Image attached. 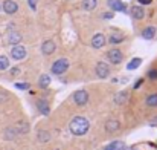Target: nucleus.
<instances>
[{
    "instance_id": "1",
    "label": "nucleus",
    "mask_w": 157,
    "mask_h": 150,
    "mask_svg": "<svg viewBox=\"0 0 157 150\" xmlns=\"http://www.w3.org/2000/svg\"><path fill=\"white\" fill-rule=\"evenodd\" d=\"M90 124L89 121L84 118V116H75L70 123V132L76 136H81V135H86L87 130H89Z\"/></svg>"
},
{
    "instance_id": "2",
    "label": "nucleus",
    "mask_w": 157,
    "mask_h": 150,
    "mask_svg": "<svg viewBox=\"0 0 157 150\" xmlns=\"http://www.w3.org/2000/svg\"><path fill=\"white\" fill-rule=\"evenodd\" d=\"M67 67H69V61H67L66 58L56 60V61L52 64V74H55V75H61V74H64V72L67 71Z\"/></svg>"
},
{
    "instance_id": "3",
    "label": "nucleus",
    "mask_w": 157,
    "mask_h": 150,
    "mask_svg": "<svg viewBox=\"0 0 157 150\" xmlns=\"http://www.w3.org/2000/svg\"><path fill=\"white\" fill-rule=\"evenodd\" d=\"M73 100H75V103H76L78 106L87 104V101H89V94H87V91H76V92L73 94Z\"/></svg>"
},
{
    "instance_id": "4",
    "label": "nucleus",
    "mask_w": 157,
    "mask_h": 150,
    "mask_svg": "<svg viewBox=\"0 0 157 150\" xmlns=\"http://www.w3.org/2000/svg\"><path fill=\"white\" fill-rule=\"evenodd\" d=\"M107 57H108L110 63H113V64H119V63L122 61V58H124L122 52H121L119 49H111V51H108Z\"/></svg>"
},
{
    "instance_id": "5",
    "label": "nucleus",
    "mask_w": 157,
    "mask_h": 150,
    "mask_svg": "<svg viewBox=\"0 0 157 150\" xmlns=\"http://www.w3.org/2000/svg\"><path fill=\"white\" fill-rule=\"evenodd\" d=\"M11 55H12V58H15V60H23V58L26 57V49H25V46H21V45L14 46L12 51H11Z\"/></svg>"
},
{
    "instance_id": "6",
    "label": "nucleus",
    "mask_w": 157,
    "mask_h": 150,
    "mask_svg": "<svg viewBox=\"0 0 157 150\" xmlns=\"http://www.w3.org/2000/svg\"><path fill=\"white\" fill-rule=\"evenodd\" d=\"M3 9L6 14H15L18 11V5L14 0H5L3 2Z\"/></svg>"
},
{
    "instance_id": "7",
    "label": "nucleus",
    "mask_w": 157,
    "mask_h": 150,
    "mask_svg": "<svg viewBox=\"0 0 157 150\" xmlns=\"http://www.w3.org/2000/svg\"><path fill=\"white\" fill-rule=\"evenodd\" d=\"M96 74H98L99 78H107L108 74H110V69H108V66H107L105 63L99 61V63L96 64Z\"/></svg>"
},
{
    "instance_id": "8",
    "label": "nucleus",
    "mask_w": 157,
    "mask_h": 150,
    "mask_svg": "<svg viewBox=\"0 0 157 150\" xmlns=\"http://www.w3.org/2000/svg\"><path fill=\"white\" fill-rule=\"evenodd\" d=\"M104 45H105V37L102 34L93 35V39H92V46H93L95 49H99V48H102Z\"/></svg>"
},
{
    "instance_id": "9",
    "label": "nucleus",
    "mask_w": 157,
    "mask_h": 150,
    "mask_svg": "<svg viewBox=\"0 0 157 150\" xmlns=\"http://www.w3.org/2000/svg\"><path fill=\"white\" fill-rule=\"evenodd\" d=\"M108 6L113 11H119V12H124L125 11V5H124L122 0H108Z\"/></svg>"
},
{
    "instance_id": "10",
    "label": "nucleus",
    "mask_w": 157,
    "mask_h": 150,
    "mask_svg": "<svg viewBox=\"0 0 157 150\" xmlns=\"http://www.w3.org/2000/svg\"><path fill=\"white\" fill-rule=\"evenodd\" d=\"M53 51H55V43H53L52 40H48V42H44V43L41 45V52H43L44 55H51Z\"/></svg>"
},
{
    "instance_id": "11",
    "label": "nucleus",
    "mask_w": 157,
    "mask_h": 150,
    "mask_svg": "<svg viewBox=\"0 0 157 150\" xmlns=\"http://www.w3.org/2000/svg\"><path fill=\"white\" fill-rule=\"evenodd\" d=\"M131 15H133V18H136V20H142L144 15H145V11H144L142 6H133V8H131Z\"/></svg>"
},
{
    "instance_id": "12",
    "label": "nucleus",
    "mask_w": 157,
    "mask_h": 150,
    "mask_svg": "<svg viewBox=\"0 0 157 150\" xmlns=\"http://www.w3.org/2000/svg\"><path fill=\"white\" fill-rule=\"evenodd\" d=\"M119 127H121V124H119V121H116V120H110V121L105 123V130H107L108 133L116 132Z\"/></svg>"
},
{
    "instance_id": "13",
    "label": "nucleus",
    "mask_w": 157,
    "mask_h": 150,
    "mask_svg": "<svg viewBox=\"0 0 157 150\" xmlns=\"http://www.w3.org/2000/svg\"><path fill=\"white\" fill-rule=\"evenodd\" d=\"M20 40H21L20 32H17V31H11V32H9V35H8V42H9L11 45H15V46H17V43H20Z\"/></svg>"
},
{
    "instance_id": "14",
    "label": "nucleus",
    "mask_w": 157,
    "mask_h": 150,
    "mask_svg": "<svg viewBox=\"0 0 157 150\" xmlns=\"http://www.w3.org/2000/svg\"><path fill=\"white\" fill-rule=\"evenodd\" d=\"M125 149V143L124 141H113L111 144H108L105 150H124Z\"/></svg>"
},
{
    "instance_id": "15",
    "label": "nucleus",
    "mask_w": 157,
    "mask_h": 150,
    "mask_svg": "<svg viewBox=\"0 0 157 150\" xmlns=\"http://www.w3.org/2000/svg\"><path fill=\"white\" fill-rule=\"evenodd\" d=\"M37 107H38V110H40L43 115H49V104H48L44 100L37 101Z\"/></svg>"
},
{
    "instance_id": "16",
    "label": "nucleus",
    "mask_w": 157,
    "mask_h": 150,
    "mask_svg": "<svg viewBox=\"0 0 157 150\" xmlns=\"http://www.w3.org/2000/svg\"><path fill=\"white\" fill-rule=\"evenodd\" d=\"M154 35H156V28H153V26H148V28H145V29L142 31V37L147 39V40L153 39Z\"/></svg>"
},
{
    "instance_id": "17",
    "label": "nucleus",
    "mask_w": 157,
    "mask_h": 150,
    "mask_svg": "<svg viewBox=\"0 0 157 150\" xmlns=\"http://www.w3.org/2000/svg\"><path fill=\"white\" fill-rule=\"evenodd\" d=\"M96 5H98V0H84L82 2V8L86 11H93L96 8Z\"/></svg>"
},
{
    "instance_id": "18",
    "label": "nucleus",
    "mask_w": 157,
    "mask_h": 150,
    "mask_svg": "<svg viewBox=\"0 0 157 150\" xmlns=\"http://www.w3.org/2000/svg\"><path fill=\"white\" fill-rule=\"evenodd\" d=\"M127 100H128V94H127V92H119V94L114 97V103H116V104H124Z\"/></svg>"
},
{
    "instance_id": "19",
    "label": "nucleus",
    "mask_w": 157,
    "mask_h": 150,
    "mask_svg": "<svg viewBox=\"0 0 157 150\" xmlns=\"http://www.w3.org/2000/svg\"><path fill=\"white\" fill-rule=\"evenodd\" d=\"M38 84H40V87H41V89L48 87V86L51 84V77H49V75H41V77H40Z\"/></svg>"
},
{
    "instance_id": "20",
    "label": "nucleus",
    "mask_w": 157,
    "mask_h": 150,
    "mask_svg": "<svg viewBox=\"0 0 157 150\" xmlns=\"http://www.w3.org/2000/svg\"><path fill=\"white\" fill-rule=\"evenodd\" d=\"M51 140V133L46 132V130H40L38 132V141L40 143H48Z\"/></svg>"
},
{
    "instance_id": "21",
    "label": "nucleus",
    "mask_w": 157,
    "mask_h": 150,
    "mask_svg": "<svg viewBox=\"0 0 157 150\" xmlns=\"http://www.w3.org/2000/svg\"><path fill=\"white\" fill-rule=\"evenodd\" d=\"M140 63H142V60H140V58H133V60L128 63V66H127V67H128L130 71H134V69H137V67L140 66Z\"/></svg>"
},
{
    "instance_id": "22",
    "label": "nucleus",
    "mask_w": 157,
    "mask_h": 150,
    "mask_svg": "<svg viewBox=\"0 0 157 150\" xmlns=\"http://www.w3.org/2000/svg\"><path fill=\"white\" fill-rule=\"evenodd\" d=\"M124 40V35L122 34H113L111 37H110V43L111 45H117V43H121Z\"/></svg>"
},
{
    "instance_id": "23",
    "label": "nucleus",
    "mask_w": 157,
    "mask_h": 150,
    "mask_svg": "<svg viewBox=\"0 0 157 150\" xmlns=\"http://www.w3.org/2000/svg\"><path fill=\"white\" fill-rule=\"evenodd\" d=\"M9 67V60L5 55H0V71H5Z\"/></svg>"
},
{
    "instance_id": "24",
    "label": "nucleus",
    "mask_w": 157,
    "mask_h": 150,
    "mask_svg": "<svg viewBox=\"0 0 157 150\" xmlns=\"http://www.w3.org/2000/svg\"><path fill=\"white\" fill-rule=\"evenodd\" d=\"M147 104H148L150 107H156V106H157V94L150 95V97L147 98Z\"/></svg>"
},
{
    "instance_id": "25",
    "label": "nucleus",
    "mask_w": 157,
    "mask_h": 150,
    "mask_svg": "<svg viewBox=\"0 0 157 150\" xmlns=\"http://www.w3.org/2000/svg\"><path fill=\"white\" fill-rule=\"evenodd\" d=\"M28 130H29V124L28 123H18V129H17V133L20 132V133H28Z\"/></svg>"
},
{
    "instance_id": "26",
    "label": "nucleus",
    "mask_w": 157,
    "mask_h": 150,
    "mask_svg": "<svg viewBox=\"0 0 157 150\" xmlns=\"http://www.w3.org/2000/svg\"><path fill=\"white\" fill-rule=\"evenodd\" d=\"M5 135H6V138H8V140H12V138H15L17 130H14V129H8V130L5 132Z\"/></svg>"
},
{
    "instance_id": "27",
    "label": "nucleus",
    "mask_w": 157,
    "mask_h": 150,
    "mask_svg": "<svg viewBox=\"0 0 157 150\" xmlns=\"http://www.w3.org/2000/svg\"><path fill=\"white\" fill-rule=\"evenodd\" d=\"M15 87H17V89L25 91V89H29V84H28V83H17V84H15Z\"/></svg>"
},
{
    "instance_id": "28",
    "label": "nucleus",
    "mask_w": 157,
    "mask_h": 150,
    "mask_svg": "<svg viewBox=\"0 0 157 150\" xmlns=\"http://www.w3.org/2000/svg\"><path fill=\"white\" fill-rule=\"evenodd\" d=\"M148 77H150L151 80H157V71H156V69L150 71V72H148Z\"/></svg>"
},
{
    "instance_id": "29",
    "label": "nucleus",
    "mask_w": 157,
    "mask_h": 150,
    "mask_svg": "<svg viewBox=\"0 0 157 150\" xmlns=\"http://www.w3.org/2000/svg\"><path fill=\"white\" fill-rule=\"evenodd\" d=\"M102 18H105V20L113 18V12H104V14H102Z\"/></svg>"
},
{
    "instance_id": "30",
    "label": "nucleus",
    "mask_w": 157,
    "mask_h": 150,
    "mask_svg": "<svg viewBox=\"0 0 157 150\" xmlns=\"http://www.w3.org/2000/svg\"><path fill=\"white\" fill-rule=\"evenodd\" d=\"M28 2H29V6H31L32 9L37 8V0H28Z\"/></svg>"
},
{
    "instance_id": "31",
    "label": "nucleus",
    "mask_w": 157,
    "mask_h": 150,
    "mask_svg": "<svg viewBox=\"0 0 157 150\" xmlns=\"http://www.w3.org/2000/svg\"><path fill=\"white\" fill-rule=\"evenodd\" d=\"M151 2H153V0H139V3H140V5H150Z\"/></svg>"
},
{
    "instance_id": "32",
    "label": "nucleus",
    "mask_w": 157,
    "mask_h": 150,
    "mask_svg": "<svg viewBox=\"0 0 157 150\" xmlns=\"http://www.w3.org/2000/svg\"><path fill=\"white\" fill-rule=\"evenodd\" d=\"M142 83H144V80H142V78H140V80H139V81H137V83H136V84H134V89H137V87H139V86H140V84H142Z\"/></svg>"
},
{
    "instance_id": "33",
    "label": "nucleus",
    "mask_w": 157,
    "mask_h": 150,
    "mask_svg": "<svg viewBox=\"0 0 157 150\" xmlns=\"http://www.w3.org/2000/svg\"><path fill=\"white\" fill-rule=\"evenodd\" d=\"M11 72H12V75H17V74L20 72V69H18V67H15V69H12Z\"/></svg>"
}]
</instances>
